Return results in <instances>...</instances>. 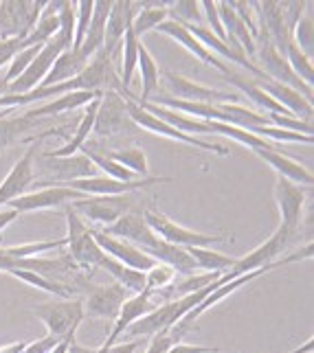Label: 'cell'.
Returning <instances> with one entry per match:
<instances>
[{"label":"cell","instance_id":"6da1fadb","mask_svg":"<svg viewBox=\"0 0 314 353\" xmlns=\"http://www.w3.org/2000/svg\"><path fill=\"white\" fill-rule=\"evenodd\" d=\"M66 215V246H68V259L75 263L77 270L81 272H92L99 270V263L104 259L101 248L97 246V241L92 237V228L84 224L81 217L70 209V204L64 206Z\"/></svg>","mask_w":314,"mask_h":353},{"label":"cell","instance_id":"7a4b0ae2","mask_svg":"<svg viewBox=\"0 0 314 353\" xmlns=\"http://www.w3.org/2000/svg\"><path fill=\"white\" fill-rule=\"evenodd\" d=\"M33 316L44 323L48 332L46 336L55 340L75 338L81 321L86 319L81 299H59L51 303H42V305L33 310Z\"/></svg>","mask_w":314,"mask_h":353},{"label":"cell","instance_id":"3957f363","mask_svg":"<svg viewBox=\"0 0 314 353\" xmlns=\"http://www.w3.org/2000/svg\"><path fill=\"white\" fill-rule=\"evenodd\" d=\"M132 92L130 90H124L121 92V97L126 99V110H128V117L135 125L148 130L152 134H159V137H165L169 141H178V143H185V145H191V148L196 150H204V152H211V154H217V156H228V150L224 148V145L220 143H209V141H202L198 137H189V134L185 132H178L176 128L167 125L165 121L156 119L154 114H150L148 110H143V108L132 99L130 97Z\"/></svg>","mask_w":314,"mask_h":353},{"label":"cell","instance_id":"277c9868","mask_svg":"<svg viewBox=\"0 0 314 353\" xmlns=\"http://www.w3.org/2000/svg\"><path fill=\"white\" fill-rule=\"evenodd\" d=\"M143 220L148 222V226L152 228V233L161 241H167V243H172V246H180V248H209L211 243L228 241L222 235L196 233V230L180 226V224H176L172 220V217H167L165 213H159V211H145Z\"/></svg>","mask_w":314,"mask_h":353},{"label":"cell","instance_id":"5b68a950","mask_svg":"<svg viewBox=\"0 0 314 353\" xmlns=\"http://www.w3.org/2000/svg\"><path fill=\"white\" fill-rule=\"evenodd\" d=\"M163 86L169 92V97L178 101H196V103H237L239 101V94L235 92H224V90L202 86V83L191 81L174 70L163 72Z\"/></svg>","mask_w":314,"mask_h":353},{"label":"cell","instance_id":"8992f818","mask_svg":"<svg viewBox=\"0 0 314 353\" xmlns=\"http://www.w3.org/2000/svg\"><path fill=\"white\" fill-rule=\"evenodd\" d=\"M66 48H70V46L59 38V35H55V38H51L46 44H42L40 53L33 57L29 68L24 70L14 83H9L7 94H27L35 88H40V83L48 75V70L53 68L57 55L62 51H66Z\"/></svg>","mask_w":314,"mask_h":353},{"label":"cell","instance_id":"52a82bcc","mask_svg":"<svg viewBox=\"0 0 314 353\" xmlns=\"http://www.w3.org/2000/svg\"><path fill=\"white\" fill-rule=\"evenodd\" d=\"M70 209L79 217H88L90 222L108 228L110 224H115L121 215L135 211V200L130 198V193H126V196H112V198L86 196L84 200L72 202Z\"/></svg>","mask_w":314,"mask_h":353},{"label":"cell","instance_id":"ba28073f","mask_svg":"<svg viewBox=\"0 0 314 353\" xmlns=\"http://www.w3.org/2000/svg\"><path fill=\"white\" fill-rule=\"evenodd\" d=\"M156 182H169V178H156V176H148V178H137L132 182H121V180H112L108 176H90V178H79V180H70L64 187L75 189L84 196H99V198H112V196H126V193L139 191V189H148L150 185H156Z\"/></svg>","mask_w":314,"mask_h":353},{"label":"cell","instance_id":"9c48e42d","mask_svg":"<svg viewBox=\"0 0 314 353\" xmlns=\"http://www.w3.org/2000/svg\"><path fill=\"white\" fill-rule=\"evenodd\" d=\"M273 196H275L277 209H279V215H282L279 226L290 237L297 235L299 224H301V213H304V204H306L304 187H299L295 182L277 176L275 185H273Z\"/></svg>","mask_w":314,"mask_h":353},{"label":"cell","instance_id":"30bf717a","mask_svg":"<svg viewBox=\"0 0 314 353\" xmlns=\"http://www.w3.org/2000/svg\"><path fill=\"white\" fill-rule=\"evenodd\" d=\"M84 198H86L84 193L59 185V187H46L40 191L24 193L18 200L9 202L7 209H14L16 213H31V211H42V209H59V206H68Z\"/></svg>","mask_w":314,"mask_h":353},{"label":"cell","instance_id":"8fae6325","mask_svg":"<svg viewBox=\"0 0 314 353\" xmlns=\"http://www.w3.org/2000/svg\"><path fill=\"white\" fill-rule=\"evenodd\" d=\"M35 148H38V143H33L31 148H27L16 165L11 167V172L5 176V180L0 182V209H5L9 202L18 200L20 196L29 191V187L33 185L35 180Z\"/></svg>","mask_w":314,"mask_h":353},{"label":"cell","instance_id":"7c38bea8","mask_svg":"<svg viewBox=\"0 0 314 353\" xmlns=\"http://www.w3.org/2000/svg\"><path fill=\"white\" fill-rule=\"evenodd\" d=\"M130 294L117 285V283H108V285H90L88 294L84 299V314L92 316V319H106V321H115L119 316L121 305L126 303Z\"/></svg>","mask_w":314,"mask_h":353},{"label":"cell","instance_id":"4fadbf2b","mask_svg":"<svg viewBox=\"0 0 314 353\" xmlns=\"http://www.w3.org/2000/svg\"><path fill=\"white\" fill-rule=\"evenodd\" d=\"M101 233L117 237V239H124V241L132 243V246H137L143 252L154 248L156 243L161 241L152 233V228L148 226V222L143 220V213H139V211H130L126 215H121L115 224L104 228Z\"/></svg>","mask_w":314,"mask_h":353},{"label":"cell","instance_id":"5bb4252c","mask_svg":"<svg viewBox=\"0 0 314 353\" xmlns=\"http://www.w3.org/2000/svg\"><path fill=\"white\" fill-rule=\"evenodd\" d=\"M92 237H95L97 246L101 248L104 254H108V257H112L115 261L124 263V265L132 268V270H137V272H148L150 268L156 263L143 250H139L137 246H132V243H128L124 239L110 237V235H106V233H101V230H97V228H92Z\"/></svg>","mask_w":314,"mask_h":353},{"label":"cell","instance_id":"9a60e30c","mask_svg":"<svg viewBox=\"0 0 314 353\" xmlns=\"http://www.w3.org/2000/svg\"><path fill=\"white\" fill-rule=\"evenodd\" d=\"M132 123L128 110H126V99L119 92H104L99 101V110L95 117L92 132L101 134V137H112L117 132H124L126 125Z\"/></svg>","mask_w":314,"mask_h":353},{"label":"cell","instance_id":"2e32d148","mask_svg":"<svg viewBox=\"0 0 314 353\" xmlns=\"http://www.w3.org/2000/svg\"><path fill=\"white\" fill-rule=\"evenodd\" d=\"M154 31L165 33V35H169V38H174L180 46L187 48V51H189L193 57H198L200 62H204L207 66H213L215 70H220L222 75H226V72L231 70V66H228L226 62H222V59H217L213 53H209L207 48H204L196 38H193L191 31L185 27V24H180V22H176V20H165V22H161Z\"/></svg>","mask_w":314,"mask_h":353},{"label":"cell","instance_id":"e0dca14e","mask_svg":"<svg viewBox=\"0 0 314 353\" xmlns=\"http://www.w3.org/2000/svg\"><path fill=\"white\" fill-rule=\"evenodd\" d=\"M135 18V3L130 0H117L110 7V14L106 20V33H104V48L101 51L112 59L115 51L119 48L124 33L128 29V24Z\"/></svg>","mask_w":314,"mask_h":353},{"label":"cell","instance_id":"ac0fdd59","mask_svg":"<svg viewBox=\"0 0 314 353\" xmlns=\"http://www.w3.org/2000/svg\"><path fill=\"white\" fill-rule=\"evenodd\" d=\"M156 305H152V294L150 292H141V294H132L126 299V303L121 305L119 316L115 319V327L112 332L108 334L106 343L117 345V340L128 332L130 325H135L139 319H143L145 314H150Z\"/></svg>","mask_w":314,"mask_h":353},{"label":"cell","instance_id":"d6986e66","mask_svg":"<svg viewBox=\"0 0 314 353\" xmlns=\"http://www.w3.org/2000/svg\"><path fill=\"white\" fill-rule=\"evenodd\" d=\"M110 7H112V0H95L88 31H86V35H84V42L79 46L81 57L88 59V62L104 48L106 20H108V14H110Z\"/></svg>","mask_w":314,"mask_h":353},{"label":"cell","instance_id":"ffe728a7","mask_svg":"<svg viewBox=\"0 0 314 353\" xmlns=\"http://www.w3.org/2000/svg\"><path fill=\"white\" fill-rule=\"evenodd\" d=\"M101 92H86V90H77V92H66L62 97H57L51 103L46 105H35L31 110H27L22 117L35 123L38 119H44V117H53V114H62V112H68V110H77L81 105H88L95 97H99Z\"/></svg>","mask_w":314,"mask_h":353},{"label":"cell","instance_id":"44dd1931","mask_svg":"<svg viewBox=\"0 0 314 353\" xmlns=\"http://www.w3.org/2000/svg\"><path fill=\"white\" fill-rule=\"evenodd\" d=\"M255 154L262 158V161H266V165H271L282 178L295 182V185H299V187L301 185L310 187L314 182L312 172L306 165H301V163L293 161V158L284 156L282 152H277V150H255Z\"/></svg>","mask_w":314,"mask_h":353},{"label":"cell","instance_id":"7402d4cb","mask_svg":"<svg viewBox=\"0 0 314 353\" xmlns=\"http://www.w3.org/2000/svg\"><path fill=\"white\" fill-rule=\"evenodd\" d=\"M88 66V59H84L79 51H72V48H66L57 55L53 68L48 70V75L44 77V81L40 83V88H48V86H57V83H64L72 77H77L79 72Z\"/></svg>","mask_w":314,"mask_h":353},{"label":"cell","instance_id":"603a6c76","mask_svg":"<svg viewBox=\"0 0 314 353\" xmlns=\"http://www.w3.org/2000/svg\"><path fill=\"white\" fill-rule=\"evenodd\" d=\"M145 254L148 257H152L156 263H165L169 268H174L176 274H196L198 272V265L193 263V259L189 257V252L187 248H180V246H172V243H167V241H159L154 248L150 250H145Z\"/></svg>","mask_w":314,"mask_h":353},{"label":"cell","instance_id":"cb8c5ba5","mask_svg":"<svg viewBox=\"0 0 314 353\" xmlns=\"http://www.w3.org/2000/svg\"><path fill=\"white\" fill-rule=\"evenodd\" d=\"M104 94V92H101ZM101 94L95 97V99L88 103V108L84 110V117L75 128V134H72V139L64 145V148H59L55 152H48L44 156L48 158H66V156H75L77 150H81L84 145H86L90 132H92V125H95V117H97V110H99V101H101Z\"/></svg>","mask_w":314,"mask_h":353},{"label":"cell","instance_id":"d4e9b609","mask_svg":"<svg viewBox=\"0 0 314 353\" xmlns=\"http://www.w3.org/2000/svg\"><path fill=\"white\" fill-rule=\"evenodd\" d=\"M46 169L55 174L57 180H79V178H90L95 176V167L86 156H66V158H48L44 156Z\"/></svg>","mask_w":314,"mask_h":353},{"label":"cell","instance_id":"484cf974","mask_svg":"<svg viewBox=\"0 0 314 353\" xmlns=\"http://www.w3.org/2000/svg\"><path fill=\"white\" fill-rule=\"evenodd\" d=\"M99 268L110 274L115 279V283L124 288L128 294H141V292H145V272L132 270V268L115 261L112 257H108V254H104Z\"/></svg>","mask_w":314,"mask_h":353},{"label":"cell","instance_id":"4316f807","mask_svg":"<svg viewBox=\"0 0 314 353\" xmlns=\"http://www.w3.org/2000/svg\"><path fill=\"white\" fill-rule=\"evenodd\" d=\"M137 68L141 70V97H135L137 101H148L150 97L156 92L161 83V68L156 64V59L148 51V46L143 42L139 44V59H137Z\"/></svg>","mask_w":314,"mask_h":353},{"label":"cell","instance_id":"83f0119b","mask_svg":"<svg viewBox=\"0 0 314 353\" xmlns=\"http://www.w3.org/2000/svg\"><path fill=\"white\" fill-rule=\"evenodd\" d=\"M139 44L141 40L137 38L135 29H132V22L128 24V29L124 33V40H121V75H119V81H121V88L128 90L130 83H132V77H135V70H137V59H139Z\"/></svg>","mask_w":314,"mask_h":353},{"label":"cell","instance_id":"f1b7e54d","mask_svg":"<svg viewBox=\"0 0 314 353\" xmlns=\"http://www.w3.org/2000/svg\"><path fill=\"white\" fill-rule=\"evenodd\" d=\"M207 123H209L211 134H220V137L233 139V141H237L242 145H246V148H251L253 152H255V150H275V145L271 141L259 139V137H255V134H251L246 130H239V128L226 125V123H217V121H207Z\"/></svg>","mask_w":314,"mask_h":353},{"label":"cell","instance_id":"f546056e","mask_svg":"<svg viewBox=\"0 0 314 353\" xmlns=\"http://www.w3.org/2000/svg\"><path fill=\"white\" fill-rule=\"evenodd\" d=\"M9 274L16 276L18 281L31 285V288L44 290V292H48V294H53L57 299H75V296H72V292H75V290L64 285V283H57V281H53V279H48V276L35 274V272H29V270H11Z\"/></svg>","mask_w":314,"mask_h":353},{"label":"cell","instance_id":"4dcf8cb0","mask_svg":"<svg viewBox=\"0 0 314 353\" xmlns=\"http://www.w3.org/2000/svg\"><path fill=\"white\" fill-rule=\"evenodd\" d=\"M187 252L193 259V263L198 265V270H207V272H226L235 263L233 257L209 248H187Z\"/></svg>","mask_w":314,"mask_h":353},{"label":"cell","instance_id":"1f68e13d","mask_svg":"<svg viewBox=\"0 0 314 353\" xmlns=\"http://www.w3.org/2000/svg\"><path fill=\"white\" fill-rule=\"evenodd\" d=\"M110 161H115L117 165L126 167L128 172H132L139 178H148L150 176V165H148V156L143 154V150L139 148H126V150H117L106 154Z\"/></svg>","mask_w":314,"mask_h":353},{"label":"cell","instance_id":"d6a6232c","mask_svg":"<svg viewBox=\"0 0 314 353\" xmlns=\"http://www.w3.org/2000/svg\"><path fill=\"white\" fill-rule=\"evenodd\" d=\"M81 152H84V156H86L88 161L92 163V167L101 169V172H104L108 178L121 180V182H132V180H137V178H139V176L132 174V172H128L126 167H121V165H117L115 161H110V158H108L106 154H99L97 150H90L88 145H84Z\"/></svg>","mask_w":314,"mask_h":353},{"label":"cell","instance_id":"836d02e7","mask_svg":"<svg viewBox=\"0 0 314 353\" xmlns=\"http://www.w3.org/2000/svg\"><path fill=\"white\" fill-rule=\"evenodd\" d=\"M167 16H172V20H176L180 24H187V27H200V24H204L200 3H196V0H178V3H169Z\"/></svg>","mask_w":314,"mask_h":353},{"label":"cell","instance_id":"e575fe53","mask_svg":"<svg viewBox=\"0 0 314 353\" xmlns=\"http://www.w3.org/2000/svg\"><path fill=\"white\" fill-rule=\"evenodd\" d=\"M286 62L288 66L293 68L295 75L306 83V86L312 88V81H314V66L310 62V57L301 53V48L290 40L288 42V48H286Z\"/></svg>","mask_w":314,"mask_h":353},{"label":"cell","instance_id":"d590c367","mask_svg":"<svg viewBox=\"0 0 314 353\" xmlns=\"http://www.w3.org/2000/svg\"><path fill=\"white\" fill-rule=\"evenodd\" d=\"M167 18V7L159 5V7H143L139 14L132 18V29H135L137 38L141 40L148 31H154L161 22H165Z\"/></svg>","mask_w":314,"mask_h":353},{"label":"cell","instance_id":"8d00e7d4","mask_svg":"<svg viewBox=\"0 0 314 353\" xmlns=\"http://www.w3.org/2000/svg\"><path fill=\"white\" fill-rule=\"evenodd\" d=\"M55 5V14H57V22H59V31L57 35L62 38L70 48H72V35H75V5L77 3H53Z\"/></svg>","mask_w":314,"mask_h":353},{"label":"cell","instance_id":"74e56055","mask_svg":"<svg viewBox=\"0 0 314 353\" xmlns=\"http://www.w3.org/2000/svg\"><path fill=\"white\" fill-rule=\"evenodd\" d=\"M40 48H42V44H33V46H27V48H22V51H18L14 57H11V62H9V68H7V72H5V81H7V86L9 83H14L24 70L29 68V64L33 62V57L40 53Z\"/></svg>","mask_w":314,"mask_h":353},{"label":"cell","instance_id":"f35d334b","mask_svg":"<svg viewBox=\"0 0 314 353\" xmlns=\"http://www.w3.org/2000/svg\"><path fill=\"white\" fill-rule=\"evenodd\" d=\"M174 279H176L174 268H169L165 263H154L150 270L145 272V292L154 294V292L165 290L167 285L174 283Z\"/></svg>","mask_w":314,"mask_h":353},{"label":"cell","instance_id":"ab89813d","mask_svg":"<svg viewBox=\"0 0 314 353\" xmlns=\"http://www.w3.org/2000/svg\"><path fill=\"white\" fill-rule=\"evenodd\" d=\"M75 7H77V16H75V35H72V51H79L84 35H86L90 18H92L95 0H81V3H77Z\"/></svg>","mask_w":314,"mask_h":353},{"label":"cell","instance_id":"60d3db41","mask_svg":"<svg viewBox=\"0 0 314 353\" xmlns=\"http://www.w3.org/2000/svg\"><path fill=\"white\" fill-rule=\"evenodd\" d=\"M290 40H293L301 48V53L310 57V53H312V42H314V24H312V18L310 16H301V20L295 24Z\"/></svg>","mask_w":314,"mask_h":353},{"label":"cell","instance_id":"b9f144b4","mask_svg":"<svg viewBox=\"0 0 314 353\" xmlns=\"http://www.w3.org/2000/svg\"><path fill=\"white\" fill-rule=\"evenodd\" d=\"M268 123L273 128H279L286 132H297V134H306V137H312V123H304L295 117H284V114H266Z\"/></svg>","mask_w":314,"mask_h":353},{"label":"cell","instance_id":"7bdbcfd3","mask_svg":"<svg viewBox=\"0 0 314 353\" xmlns=\"http://www.w3.org/2000/svg\"><path fill=\"white\" fill-rule=\"evenodd\" d=\"M31 128V121H27L24 117H18V119H0V148H5L18 132Z\"/></svg>","mask_w":314,"mask_h":353},{"label":"cell","instance_id":"ee69618b","mask_svg":"<svg viewBox=\"0 0 314 353\" xmlns=\"http://www.w3.org/2000/svg\"><path fill=\"white\" fill-rule=\"evenodd\" d=\"M24 48V38H7V40H0V68L5 64L11 62V57H14L18 51Z\"/></svg>","mask_w":314,"mask_h":353},{"label":"cell","instance_id":"f6af8a7d","mask_svg":"<svg viewBox=\"0 0 314 353\" xmlns=\"http://www.w3.org/2000/svg\"><path fill=\"white\" fill-rule=\"evenodd\" d=\"M220 349L215 347H200V345H185V343H176L167 353H217Z\"/></svg>","mask_w":314,"mask_h":353},{"label":"cell","instance_id":"bcb514c9","mask_svg":"<svg viewBox=\"0 0 314 353\" xmlns=\"http://www.w3.org/2000/svg\"><path fill=\"white\" fill-rule=\"evenodd\" d=\"M18 217H20V213H16L14 209H7V206L5 209H0V233H3L9 224H14Z\"/></svg>","mask_w":314,"mask_h":353},{"label":"cell","instance_id":"7dc6e473","mask_svg":"<svg viewBox=\"0 0 314 353\" xmlns=\"http://www.w3.org/2000/svg\"><path fill=\"white\" fill-rule=\"evenodd\" d=\"M139 349V343L137 340H132V343H124V345H112L108 349V353H135Z\"/></svg>","mask_w":314,"mask_h":353},{"label":"cell","instance_id":"c3c4849f","mask_svg":"<svg viewBox=\"0 0 314 353\" xmlns=\"http://www.w3.org/2000/svg\"><path fill=\"white\" fill-rule=\"evenodd\" d=\"M24 347H27V343H11V345L0 347V353H20Z\"/></svg>","mask_w":314,"mask_h":353},{"label":"cell","instance_id":"681fc988","mask_svg":"<svg viewBox=\"0 0 314 353\" xmlns=\"http://www.w3.org/2000/svg\"><path fill=\"white\" fill-rule=\"evenodd\" d=\"M66 353H95V349H86V347H79L75 340H72V343L68 345V351Z\"/></svg>","mask_w":314,"mask_h":353},{"label":"cell","instance_id":"f907efd6","mask_svg":"<svg viewBox=\"0 0 314 353\" xmlns=\"http://www.w3.org/2000/svg\"><path fill=\"white\" fill-rule=\"evenodd\" d=\"M7 81H5V77L3 75H0V97H3V94H7Z\"/></svg>","mask_w":314,"mask_h":353}]
</instances>
